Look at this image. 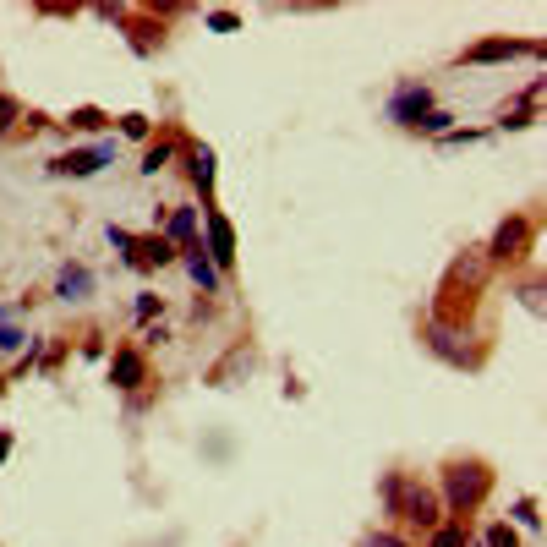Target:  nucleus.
Masks as SVG:
<instances>
[{
	"instance_id": "obj_19",
	"label": "nucleus",
	"mask_w": 547,
	"mask_h": 547,
	"mask_svg": "<svg viewBox=\"0 0 547 547\" xmlns=\"http://www.w3.org/2000/svg\"><path fill=\"white\" fill-rule=\"evenodd\" d=\"M482 547H520V537H515V531L504 526V520H498V526H487V537H482Z\"/></svg>"
},
{
	"instance_id": "obj_15",
	"label": "nucleus",
	"mask_w": 547,
	"mask_h": 547,
	"mask_svg": "<svg viewBox=\"0 0 547 547\" xmlns=\"http://www.w3.org/2000/svg\"><path fill=\"white\" fill-rule=\"evenodd\" d=\"M66 121H72L77 132H104V126H110V115H104V110H93V104H83V110H72Z\"/></svg>"
},
{
	"instance_id": "obj_13",
	"label": "nucleus",
	"mask_w": 547,
	"mask_h": 547,
	"mask_svg": "<svg viewBox=\"0 0 547 547\" xmlns=\"http://www.w3.org/2000/svg\"><path fill=\"white\" fill-rule=\"evenodd\" d=\"M186 176H192V186L197 192H214V148H192V154H186Z\"/></svg>"
},
{
	"instance_id": "obj_10",
	"label": "nucleus",
	"mask_w": 547,
	"mask_h": 547,
	"mask_svg": "<svg viewBox=\"0 0 547 547\" xmlns=\"http://www.w3.org/2000/svg\"><path fill=\"white\" fill-rule=\"evenodd\" d=\"M110 383L115 389H137V383H148V356L137 351V345H121V351L110 356Z\"/></svg>"
},
{
	"instance_id": "obj_14",
	"label": "nucleus",
	"mask_w": 547,
	"mask_h": 547,
	"mask_svg": "<svg viewBox=\"0 0 547 547\" xmlns=\"http://www.w3.org/2000/svg\"><path fill=\"white\" fill-rule=\"evenodd\" d=\"M176 154H181L176 137H159V143L143 148V165H137V170H143V176H159V170H170V159H176Z\"/></svg>"
},
{
	"instance_id": "obj_12",
	"label": "nucleus",
	"mask_w": 547,
	"mask_h": 547,
	"mask_svg": "<svg viewBox=\"0 0 547 547\" xmlns=\"http://www.w3.org/2000/svg\"><path fill=\"white\" fill-rule=\"evenodd\" d=\"M181 263H186V274H192V285L203 290V296H219V290H225V274H219L214 263H208V252H203V247H186V252H181Z\"/></svg>"
},
{
	"instance_id": "obj_2",
	"label": "nucleus",
	"mask_w": 547,
	"mask_h": 547,
	"mask_svg": "<svg viewBox=\"0 0 547 547\" xmlns=\"http://www.w3.org/2000/svg\"><path fill=\"white\" fill-rule=\"evenodd\" d=\"M197 247L208 252V263H214L219 274H230L236 269V225H230L225 214H219V208H203V230H197Z\"/></svg>"
},
{
	"instance_id": "obj_4",
	"label": "nucleus",
	"mask_w": 547,
	"mask_h": 547,
	"mask_svg": "<svg viewBox=\"0 0 547 547\" xmlns=\"http://www.w3.org/2000/svg\"><path fill=\"white\" fill-rule=\"evenodd\" d=\"M383 115H389L394 126H405V132H416V126L433 115V88L427 83H400L389 93V104H383Z\"/></svg>"
},
{
	"instance_id": "obj_7",
	"label": "nucleus",
	"mask_w": 547,
	"mask_h": 547,
	"mask_svg": "<svg viewBox=\"0 0 547 547\" xmlns=\"http://www.w3.org/2000/svg\"><path fill=\"white\" fill-rule=\"evenodd\" d=\"M515 55H542V44H526V39H482L460 55L465 66H498V61H515Z\"/></svg>"
},
{
	"instance_id": "obj_18",
	"label": "nucleus",
	"mask_w": 547,
	"mask_h": 547,
	"mask_svg": "<svg viewBox=\"0 0 547 547\" xmlns=\"http://www.w3.org/2000/svg\"><path fill=\"white\" fill-rule=\"evenodd\" d=\"M17 121H22V104L11 99V93H0V137H6V132H11V126H17Z\"/></svg>"
},
{
	"instance_id": "obj_3",
	"label": "nucleus",
	"mask_w": 547,
	"mask_h": 547,
	"mask_svg": "<svg viewBox=\"0 0 547 547\" xmlns=\"http://www.w3.org/2000/svg\"><path fill=\"white\" fill-rule=\"evenodd\" d=\"M531 241H537V225H531L526 214H509L504 225L493 230V241H487V263H520L531 252Z\"/></svg>"
},
{
	"instance_id": "obj_24",
	"label": "nucleus",
	"mask_w": 547,
	"mask_h": 547,
	"mask_svg": "<svg viewBox=\"0 0 547 547\" xmlns=\"http://www.w3.org/2000/svg\"><path fill=\"white\" fill-rule=\"evenodd\" d=\"M154 312H165V301H159V296H148V290H143V296H137V323H148Z\"/></svg>"
},
{
	"instance_id": "obj_16",
	"label": "nucleus",
	"mask_w": 547,
	"mask_h": 547,
	"mask_svg": "<svg viewBox=\"0 0 547 547\" xmlns=\"http://www.w3.org/2000/svg\"><path fill=\"white\" fill-rule=\"evenodd\" d=\"M427 547H471V542H465L460 526H433L427 531Z\"/></svg>"
},
{
	"instance_id": "obj_1",
	"label": "nucleus",
	"mask_w": 547,
	"mask_h": 547,
	"mask_svg": "<svg viewBox=\"0 0 547 547\" xmlns=\"http://www.w3.org/2000/svg\"><path fill=\"white\" fill-rule=\"evenodd\" d=\"M383 504H389V515L411 520V526H422V531H433L438 515H444V504H438L427 487H405L400 476H389V482H383Z\"/></svg>"
},
{
	"instance_id": "obj_5",
	"label": "nucleus",
	"mask_w": 547,
	"mask_h": 547,
	"mask_svg": "<svg viewBox=\"0 0 547 547\" xmlns=\"http://www.w3.org/2000/svg\"><path fill=\"white\" fill-rule=\"evenodd\" d=\"M104 165H115V137H99L93 148H72V154H55L50 159V176L88 181V176H99Z\"/></svg>"
},
{
	"instance_id": "obj_27",
	"label": "nucleus",
	"mask_w": 547,
	"mask_h": 547,
	"mask_svg": "<svg viewBox=\"0 0 547 547\" xmlns=\"http://www.w3.org/2000/svg\"><path fill=\"white\" fill-rule=\"evenodd\" d=\"M0 394H6V378H0Z\"/></svg>"
},
{
	"instance_id": "obj_26",
	"label": "nucleus",
	"mask_w": 547,
	"mask_h": 547,
	"mask_svg": "<svg viewBox=\"0 0 547 547\" xmlns=\"http://www.w3.org/2000/svg\"><path fill=\"white\" fill-rule=\"evenodd\" d=\"M6 455H11V433H0V465H6Z\"/></svg>"
},
{
	"instance_id": "obj_21",
	"label": "nucleus",
	"mask_w": 547,
	"mask_h": 547,
	"mask_svg": "<svg viewBox=\"0 0 547 547\" xmlns=\"http://www.w3.org/2000/svg\"><path fill=\"white\" fill-rule=\"evenodd\" d=\"M515 520H520L526 531H537V526H542V515H537V498H520V504H515Z\"/></svg>"
},
{
	"instance_id": "obj_8",
	"label": "nucleus",
	"mask_w": 547,
	"mask_h": 547,
	"mask_svg": "<svg viewBox=\"0 0 547 547\" xmlns=\"http://www.w3.org/2000/svg\"><path fill=\"white\" fill-rule=\"evenodd\" d=\"M121 258L132 263V269H165V263H176V258H181V252L154 230V236H132V247H126Z\"/></svg>"
},
{
	"instance_id": "obj_20",
	"label": "nucleus",
	"mask_w": 547,
	"mask_h": 547,
	"mask_svg": "<svg viewBox=\"0 0 547 547\" xmlns=\"http://www.w3.org/2000/svg\"><path fill=\"white\" fill-rule=\"evenodd\" d=\"M22 345H28V334H22L17 323H0V356H6V351H22Z\"/></svg>"
},
{
	"instance_id": "obj_17",
	"label": "nucleus",
	"mask_w": 547,
	"mask_h": 547,
	"mask_svg": "<svg viewBox=\"0 0 547 547\" xmlns=\"http://www.w3.org/2000/svg\"><path fill=\"white\" fill-rule=\"evenodd\" d=\"M416 132H427V137H449V132H455V115H449V110H433L422 126H416Z\"/></svg>"
},
{
	"instance_id": "obj_22",
	"label": "nucleus",
	"mask_w": 547,
	"mask_h": 547,
	"mask_svg": "<svg viewBox=\"0 0 547 547\" xmlns=\"http://www.w3.org/2000/svg\"><path fill=\"white\" fill-rule=\"evenodd\" d=\"M208 28H214V33H236L241 17H236V11H208Z\"/></svg>"
},
{
	"instance_id": "obj_9",
	"label": "nucleus",
	"mask_w": 547,
	"mask_h": 547,
	"mask_svg": "<svg viewBox=\"0 0 547 547\" xmlns=\"http://www.w3.org/2000/svg\"><path fill=\"white\" fill-rule=\"evenodd\" d=\"M197 230H203V208H197V203H181L176 214L165 219V230H159V236H165L176 252H186V247H197Z\"/></svg>"
},
{
	"instance_id": "obj_23",
	"label": "nucleus",
	"mask_w": 547,
	"mask_h": 547,
	"mask_svg": "<svg viewBox=\"0 0 547 547\" xmlns=\"http://www.w3.org/2000/svg\"><path fill=\"white\" fill-rule=\"evenodd\" d=\"M121 132L126 137H148L154 126H148V115H121Z\"/></svg>"
},
{
	"instance_id": "obj_11",
	"label": "nucleus",
	"mask_w": 547,
	"mask_h": 547,
	"mask_svg": "<svg viewBox=\"0 0 547 547\" xmlns=\"http://www.w3.org/2000/svg\"><path fill=\"white\" fill-rule=\"evenodd\" d=\"M55 296L72 301V307H77V301H88L93 296V269H88V263H61V274H55Z\"/></svg>"
},
{
	"instance_id": "obj_6",
	"label": "nucleus",
	"mask_w": 547,
	"mask_h": 547,
	"mask_svg": "<svg viewBox=\"0 0 547 547\" xmlns=\"http://www.w3.org/2000/svg\"><path fill=\"white\" fill-rule=\"evenodd\" d=\"M487 493V465L465 460V465H449V509L465 515V509H476Z\"/></svg>"
},
{
	"instance_id": "obj_25",
	"label": "nucleus",
	"mask_w": 547,
	"mask_h": 547,
	"mask_svg": "<svg viewBox=\"0 0 547 547\" xmlns=\"http://www.w3.org/2000/svg\"><path fill=\"white\" fill-rule=\"evenodd\" d=\"M362 547H405V542H394V537H372V542H362Z\"/></svg>"
}]
</instances>
